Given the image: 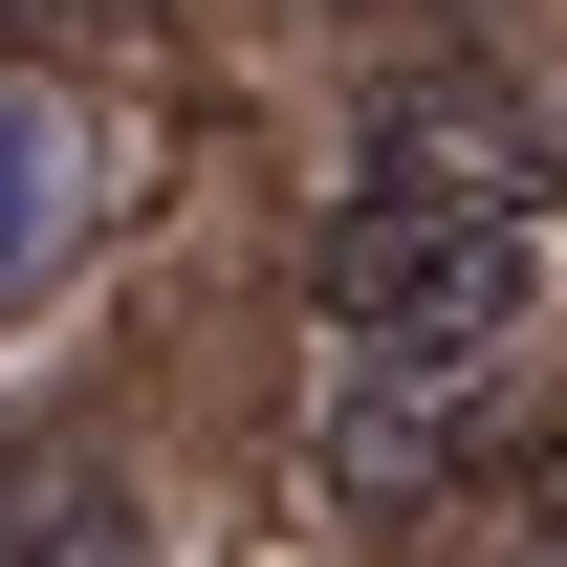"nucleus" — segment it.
<instances>
[{
	"instance_id": "3",
	"label": "nucleus",
	"mask_w": 567,
	"mask_h": 567,
	"mask_svg": "<svg viewBox=\"0 0 567 567\" xmlns=\"http://www.w3.org/2000/svg\"><path fill=\"white\" fill-rule=\"evenodd\" d=\"M0 567H132V502L87 458H0Z\"/></svg>"
},
{
	"instance_id": "1",
	"label": "nucleus",
	"mask_w": 567,
	"mask_h": 567,
	"mask_svg": "<svg viewBox=\"0 0 567 567\" xmlns=\"http://www.w3.org/2000/svg\"><path fill=\"white\" fill-rule=\"evenodd\" d=\"M546 132L502 110L481 66L393 87V132L350 153V197H328V240H306V328H328V415H350V458L393 481V458H436V415L481 393V350L546 306Z\"/></svg>"
},
{
	"instance_id": "2",
	"label": "nucleus",
	"mask_w": 567,
	"mask_h": 567,
	"mask_svg": "<svg viewBox=\"0 0 567 567\" xmlns=\"http://www.w3.org/2000/svg\"><path fill=\"white\" fill-rule=\"evenodd\" d=\"M66 197H87V153H66V110L0 66V328L44 306V262H66Z\"/></svg>"
}]
</instances>
